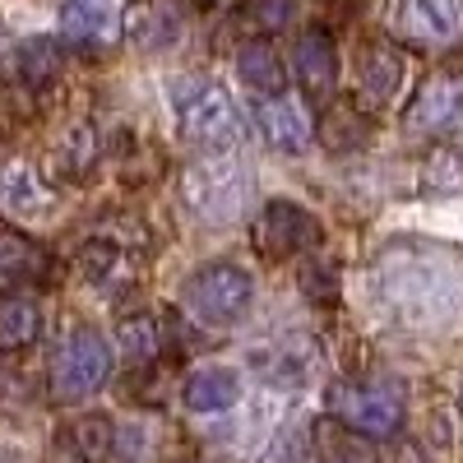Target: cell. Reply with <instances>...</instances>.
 Wrapping results in <instances>:
<instances>
[{"mask_svg": "<svg viewBox=\"0 0 463 463\" xmlns=\"http://www.w3.org/2000/svg\"><path fill=\"white\" fill-rule=\"evenodd\" d=\"M56 209V190L37 176L33 167H10L0 176V213L10 218H52Z\"/></svg>", "mask_w": 463, "mask_h": 463, "instance_id": "14", "label": "cell"}, {"mask_svg": "<svg viewBox=\"0 0 463 463\" xmlns=\"http://www.w3.org/2000/svg\"><path fill=\"white\" fill-rule=\"evenodd\" d=\"M14 74L28 84V89H43V84H52L56 74H61V65H65V56H61V43L56 37H28V43L14 52Z\"/></svg>", "mask_w": 463, "mask_h": 463, "instance_id": "19", "label": "cell"}, {"mask_svg": "<svg viewBox=\"0 0 463 463\" xmlns=\"http://www.w3.org/2000/svg\"><path fill=\"white\" fill-rule=\"evenodd\" d=\"M458 408H463V390H458Z\"/></svg>", "mask_w": 463, "mask_h": 463, "instance_id": "26", "label": "cell"}, {"mask_svg": "<svg viewBox=\"0 0 463 463\" xmlns=\"http://www.w3.org/2000/svg\"><path fill=\"white\" fill-rule=\"evenodd\" d=\"M357 74H362V93L371 102H390L399 93V84H403V61L390 47H366Z\"/></svg>", "mask_w": 463, "mask_h": 463, "instance_id": "18", "label": "cell"}, {"mask_svg": "<svg viewBox=\"0 0 463 463\" xmlns=\"http://www.w3.org/2000/svg\"><path fill=\"white\" fill-rule=\"evenodd\" d=\"M61 33L74 43H107V37L121 33V5L116 0H65Z\"/></svg>", "mask_w": 463, "mask_h": 463, "instance_id": "16", "label": "cell"}, {"mask_svg": "<svg viewBox=\"0 0 463 463\" xmlns=\"http://www.w3.org/2000/svg\"><path fill=\"white\" fill-rule=\"evenodd\" d=\"M172 111L190 144L227 153L246 139V116L232 93L213 80H172Z\"/></svg>", "mask_w": 463, "mask_h": 463, "instance_id": "2", "label": "cell"}, {"mask_svg": "<svg viewBox=\"0 0 463 463\" xmlns=\"http://www.w3.org/2000/svg\"><path fill=\"white\" fill-rule=\"evenodd\" d=\"M292 70H297V84L311 93V98H334L338 89V52L325 33H301L297 47H292Z\"/></svg>", "mask_w": 463, "mask_h": 463, "instance_id": "12", "label": "cell"}, {"mask_svg": "<svg viewBox=\"0 0 463 463\" xmlns=\"http://www.w3.org/2000/svg\"><path fill=\"white\" fill-rule=\"evenodd\" d=\"M181 204L200 222H237L250 209V172L237 158H200L181 172Z\"/></svg>", "mask_w": 463, "mask_h": 463, "instance_id": "3", "label": "cell"}, {"mask_svg": "<svg viewBox=\"0 0 463 463\" xmlns=\"http://www.w3.org/2000/svg\"><path fill=\"white\" fill-rule=\"evenodd\" d=\"M237 74H241V84L260 98H274L288 84V65L279 61V52L269 43H260V37H250V43L237 47Z\"/></svg>", "mask_w": 463, "mask_h": 463, "instance_id": "17", "label": "cell"}, {"mask_svg": "<svg viewBox=\"0 0 463 463\" xmlns=\"http://www.w3.org/2000/svg\"><path fill=\"white\" fill-rule=\"evenodd\" d=\"M250 301H255V279L241 264H227V260L195 269L185 283L190 316L204 320V325H237L250 311Z\"/></svg>", "mask_w": 463, "mask_h": 463, "instance_id": "4", "label": "cell"}, {"mask_svg": "<svg viewBox=\"0 0 463 463\" xmlns=\"http://www.w3.org/2000/svg\"><path fill=\"white\" fill-rule=\"evenodd\" d=\"M56 163H61L65 176L93 172V163H98V135H93V126H74V130L65 135L61 153H56Z\"/></svg>", "mask_w": 463, "mask_h": 463, "instance_id": "23", "label": "cell"}, {"mask_svg": "<svg viewBox=\"0 0 463 463\" xmlns=\"http://www.w3.org/2000/svg\"><path fill=\"white\" fill-rule=\"evenodd\" d=\"M116 264H121V250H116V241H89V246L80 250V269H84V279H93V283L111 279Z\"/></svg>", "mask_w": 463, "mask_h": 463, "instance_id": "25", "label": "cell"}, {"mask_svg": "<svg viewBox=\"0 0 463 463\" xmlns=\"http://www.w3.org/2000/svg\"><path fill=\"white\" fill-rule=\"evenodd\" d=\"M329 412L343 421L347 431H357L366 440H390L403 427V403L384 384H334L329 390Z\"/></svg>", "mask_w": 463, "mask_h": 463, "instance_id": "5", "label": "cell"}, {"mask_svg": "<svg viewBox=\"0 0 463 463\" xmlns=\"http://www.w3.org/2000/svg\"><path fill=\"white\" fill-rule=\"evenodd\" d=\"M371 297L399 325L440 329L463 316V264L431 241H394L371 260Z\"/></svg>", "mask_w": 463, "mask_h": 463, "instance_id": "1", "label": "cell"}, {"mask_svg": "<svg viewBox=\"0 0 463 463\" xmlns=\"http://www.w3.org/2000/svg\"><path fill=\"white\" fill-rule=\"evenodd\" d=\"M255 250H264L269 260H288V255H301L320 246V222L306 204H292V200H269L255 218Z\"/></svg>", "mask_w": 463, "mask_h": 463, "instance_id": "7", "label": "cell"}, {"mask_svg": "<svg viewBox=\"0 0 463 463\" xmlns=\"http://www.w3.org/2000/svg\"><path fill=\"white\" fill-rule=\"evenodd\" d=\"M394 33L408 43H454L463 37V0H399Z\"/></svg>", "mask_w": 463, "mask_h": 463, "instance_id": "10", "label": "cell"}, {"mask_svg": "<svg viewBox=\"0 0 463 463\" xmlns=\"http://www.w3.org/2000/svg\"><path fill=\"white\" fill-rule=\"evenodd\" d=\"M47 269H52V260L33 237H24L14 227H0V292L43 283Z\"/></svg>", "mask_w": 463, "mask_h": 463, "instance_id": "13", "label": "cell"}, {"mask_svg": "<svg viewBox=\"0 0 463 463\" xmlns=\"http://www.w3.org/2000/svg\"><path fill=\"white\" fill-rule=\"evenodd\" d=\"M126 37L139 47V52H172L185 33V14L176 0H139V5L126 14Z\"/></svg>", "mask_w": 463, "mask_h": 463, "instance_id": "11", "label": "cell"}, {"mask_svg": "<svg viewBox=\"0 0 463 463\" xmlns=\"http://www.w3.org/2000/svg\"><path fill=\"white\" fill-rule=\"evenodd\" d=\"M111 371V353L107 343L93 334V329H74L61 353L52 362V394L61 403H74V399H89L93 390H102V380Z\"/></svg>", "mask_w": 463, "mask_h": 463, "instance_id": "6", "label": "cell"}, {"mask_svg": "<svg viewBox=\"0 0 463 463\" xmlns=\"http://www.w3.org/2000/svg\"><path fill=\"white\" fill-rule=\"evenodd\" d=\"M185 408L200 412V417H218V412H232L241 403V375L232 366H204L185 380Z\"/></svg>", "mask_w": 463, "mask_h": 463, "instance_id": "15", "label": "cell"}, {"mask_svg": "<svg viewBox=\"0 0 463 463\" xmlns=\"http://www.w3.org/2000/svg\"><path fill=\"white\" fill-rule=\"evenodd\" d=\"M463 121V80L458 74H431L408 102V130L412 135H445Z\"/></svg>", "mask_w": 463, "mask_h": 463, "instance_id": "8", "label": "cell"}, {"mask_svg": "<svg viewBox=\"0 0 463 463\" xmlns=\"http://www.w3.org/2000/svg\"><path fill=\"white\" fill-rule=\"evenodd\" d=\"M116 347H121V357H126L130 366L158 362V353H163L158 320H153V316H130V320H121V329H116Z\"/></svg>", "mask_w": 463, "mask_h": 463, "instance_id": "22", "label": "cell"}, {"mask_svg": "<svg viewBox=\"0 0 463 463\" xmlns=\"http://www.w3.org/2000/svg\"><path fill=\"white\" fill-rule=\"evenodd\" d=\"M255 371L264 380L283 384V390H297V384H306V375H311V357H306V347H297V343H279V347L255 353Z\"/></svg>", "mask_w": 463, "mask_h": 463, "instance_id": "21", "label": "cell"}, {"mask_svg": "<svg viewBox=\"0 0 463 463\" xmlns=\"http://www.w3.org/2000/svg\"><path fill=\"white\" fill-rule=\"evenodd\" d=\"M70 440H74V449H80L84 458H102V454H111L116 431H111L107 417H80V421H74V431H70Z\"/></svg>", "mask_w": 463, "mask_h": 463, "instance_id": "24", "label": "cell"}, {"mask_svg": "<svg viewBox=\"0 0 463 463\" xmlns=\"http://www.w3.org/2000/svg\"><path fill=\"white\" fill-rule=\"evenodd\" d=\"M43 334V311L28 297H5L0 301V353H19V347L37 343Z\"/></svg>", "mask_w": 463, "mask_h": 463, "instance_id": "20", "label": "cell"}, {"mask_svg": "<svg viewBox=\"0 0 463 463\" xmlns=\"http://www.w3.org/2000/svg\"><path fill=\"white\" fill-rule=\"evenodd\" d=\"M260 130L269 139V148L288 153V158H301L306 148H311L316 139V126H311V111H306V102H297L288 89L274 93V98H260Z\"/></svg>", "mask_w": 463, "mask_h": 463, "instance_id": "9", "label": "cell"}]
</instances>
